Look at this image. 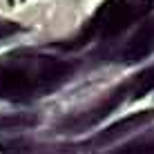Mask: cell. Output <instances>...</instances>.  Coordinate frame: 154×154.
<instances>
[{
	"instance_id": "obj_1",
	"label": "cell",
	"mask_w": 154,
	"mask_h": 154,
	"mask_svg": "<svg viewBox=\"0 0 154 154\" xmlns=\"http://www.w3.org/2000/svg\"><path fill=\"white\" fill-rule=\"evenodd\" d=\"M69 58L40 54L34 49H16L0 56V98L27 103L49 96L63 87L76 72Z\"/></svg>"
},
{
	"instance_id": "obj_2",
	"label": "cell",
	"mask_w": 154,
	"mask_h": 154,
	"mask_svg": "<svg viewBox=\"0 0 154 154\" xmlns=\"http://www.w3.org/2000/svg\"><path fill=\"white\" fill-rule=\"evenodd\" d=\"M154 11V0H105V5L87 20L81 34L69 38L67 42H58V49L72 51L81 49L83 45L96 38H114L125 29L136 25V20L147 18Z\"/></svg>"
},
{
	"instance_id": "obj_3",
	"label": "cell",
	"mask_w": 154,
	"mask_h": 154,
	"mask_svg": "<svg viewBox=\"0 0 154 154\" xmlns=\"http://www.w3.org/2000/svg\"><path fill=\"white\" fill-rule=\"evenodd\" d=\"M125 94H127V92H125V85H121V87L112 89L107 96H103L100 100H96L94 105L85 107L83 112H76V114H72V116L60 119V121L56 123L54 130L58 132V134H81V132L89 130V127L98 125L105 116L112 114L114 109L123 103Z\"/></svg>"
},
{
	"instance_id": "obj_4",
	"label": "cell",
	"mask_w": 154,
	"mask_h": 154,
	"mask_svg": "<svg viewBox=\"0 0 154 154\" xmlns=\"http://www.w3.org/2000/svg\"><path fill=\"white\" fill-rule=\"evenodd\" d=\"M154 121V109H143V112H136V114H130L125 116V119L116 121L114 125L105 127V130H100L94 139H89L85 143V150L87 147H103V145H109V143L123 139V136L132 134L134 130H141V127H145L147 123H152Z\"/></svg>"
},
{
	"instance_id": "obj_5",
	"label": "cell",
	"mask_w": 154,
	"mask_h": 154,
	"mask_svg": "<svg viewBox=\"0 0 154 154\" xmlns=\"http://www.w3.org/2000/svg\"><path fill=\"white\" fill-rule=\"evenodd\" d=\"M150 54H154V16L145 18L134 29V34L121 47L119 58L123 65H134V63H141L143 58H147Z\"/></svg>"
},
{
	"instance_id": "obj_6",
	"label": "cell",
	"mask_w": 154,
	"mask_h": 154,
	"mask_svg": "<svg viewBox=\"0 0 154 154\" xmlns=\"http://www.w3.org/2000/svg\"><path fill=\"white\" fill-rule=\"evenodd\" d=\"M85 150V143L76 145H36L31 141H9L0 145L2 154H78Z\"/></svg>"
},
{
	"instance_id": "obj_7",
	"label": "cell",
	"mask_w": 154,
	"mask_h": 154,
	"mask_svg": "<svg viewBox=\"0 0 154 154\" xmlns=\"http://www.w3.org/2000/svg\"><path fill=\"white\" fill-rule=\"evenodd\" d=\"M125 85V92H127V98L130 100H136V98H143L147 92L154 89V65L147 67V69L139 72L134 78H130Z\"/></svg>"
},
{
	"instance_id": "obj_8",
	"label": "cell",
	"mask_w": 154,
	"mask_h": 154,
	"mask_svg": "<svg viewBox=\"0 0 154 154\" xmlns=\"http://www.w3.org/2000/svg\"><path fill=\"white\" fill-rule=\"evenodd\" d=\"M38 116L36 114H14V116H0V132L7 130H29V127L38 125Z\"/></svg>"
},
{
	"instance_id": "obj_9",
	"label": "cell",
	"mask_w": 154,
	"mask_h": 154,
	"mask_svg": "<svg viewBox=\"0 0 154 154\" xmlns=\"http://www.w3.org/2000/svg\"><path fill=\"white\" fill-rule=\"evenodd\" d=\"M107 154H154V136L152 139H141L136 143H130V145H123Z\"/></svg>"
},
{
	"instance_id": "obj_10",
	"label": "cell",
	"mask_w": 154,
	"mask_h": 154,
	"mask_svg": "<svg viewBox=\"0 0 154 154\" xmlns=\"http://www.w3.org/2000/svg\"><path fill=\"white\" fill-rule=\"evenodd\" d=\"M25 27L20 23H14V20H5L0 18V38H7V36H14V34H20Z\"/></svg>"
}]
</instances>
